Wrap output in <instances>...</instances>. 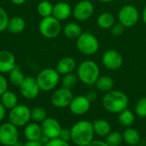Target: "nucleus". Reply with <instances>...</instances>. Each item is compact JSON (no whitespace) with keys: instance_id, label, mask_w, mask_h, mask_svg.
<instances>
[{"instance_id":"f257e3e1","label":"nucleus","mask_w":146,"mask_h":146,"mask_svg":"<svg viewBox=\"0 0 146 146\" xmlns=\"http://www.w3.org/2000/svg\"><path fill=\"white\" fill-rule=\"evenodd\" d=\"M128 104V97L119 90H111L106 92L102 99L104 109L112 114H120L127 109Z\"/></svg>"},{"instance_id":"f03ea898","label":"nucleus","mask_w":146,"mask_h":146,"mask_svg":"<svg viewBox=\"0 0 146 146\" xmlns=\"http://www.w3.org/2000/svg\"><path fill=\"white\" fill-rule=\"evenodd\" d=\"M92 122L82 120L79 121L71 127V141L76 146H86L94 139Z\"/></svg>"},{"instance_id":"7ed1b4c3","label":"nucleus","mask_w":146,"mask_h":146,"mask_svg":"<svg viewBox=\"0 0 146 146\" xmlns=\"http://www.w3.org/2000/svg\"><path fill=\"white\" fill-rule=\"evenodd\" d=\"M77 76L78 79L85 85H95L100 76V69L98 63L92 60L83 61L78 66Z\"/></svg>"},{"instance_id":"20e7f679","label":"nucleus","mask_w":146,"mask_h":146,"mask_svg":"<svg viewBox=\"0 0 146 146\" xmlns=\"http://www.w3.org/2000/svg\"><path fill=\"white\" fill-rule=\"evenodd\" d=\"M38 85L40 91L50 92L54 90L60 82V74L58 72L51 68L42 69L36 76Z\"/></svg>"},{"instance_id":"39448f33","label":"nucleus","mask_w":146,"mask_h":146,"mask_svg":"<svg viewBox=\"0 0 146 146\" xmlns=\"http://www.w3.org/2000/svg\"><path fill=\"white\" fill-rule=\"evenodd\" d=\"M78 50L86 56H92L97 53L99 49V41L97 37L90 32H83L76 39Z\"/></svg>"},{"instance_id":"423d86ee","label":"nucleus","mask_w":146,"mask_h":146,"mask_svg":"<svg viewBox=\"0 0 146 146\" xmlns=\"http://www.w3.org/2000/svg\"><path fill=\"white\" fill-rule=\"evenodd\" d=\"M9 121L17 127H25L30 122L31 110L25 104H17L9 112Z\"/></svg>"},{"instance_id":"0eeeda50","label":"nucleus","mask_w":146,"mask_h":146,"mask_svg":"<svg viewBox=\"0 0 146 146\" xmlns=\"http://www.w3.org/2000/svg\"><path fill=\"white\" fill-rule=\"evenodd\" d=\"M38 30L42 36H44V38H56L62 31L61 21L52 15L42 18L38 24Z\"/></svg>"},{"instance_id":"6e6552de","label":"nucleus","mask_w":146,"mask_h":146,"mask_svg":"<svg viewBox=\"0 0 146 146\" xmlns=\"http://www.w3.org/2000/svg\"><path fill=\"white\" fill-rule=\"evenodd\" d=\"M19 130L11 122H4L0 125V145L12 146L19 141Z\"/></svg>"},{"instance_id":"1a4fd4ad","label":"nucleus","mask_w":146,"mask_h":146,"mask_svg":"<svg viewBox=\"0 0 146 146\" xmlns=\"http://www.w3.org/2000/svg\"><path fill=\"white\" fill-rule=\"evenodd\" d=\"M139 20V9L132 4L124 5L118 13V21L126 28L135 26Z\"/></svg>"},{"instance_id":"9d476101","label":"nucleus","mask_w":146,"mask_h":146,"mask_svg":"<svg viewBox=\"0 0 146 146\" xmlns=\"http://www.w3.org/2000/svg\"><path fill=\"white\" fill-rule=\"evenodd\" d=\"M74 98L72 91L64 87H61L54 91L50 97L51 104L57 109L68 108Z\"/></svg>"},{"instance_id":"9b49d317","label":"nucleus","mask_w":146,"mask_h":146,"mask_svg":"<svg viewBox=\"0 0 146 146\" xmlns=\"http://www.w3.org/2000/svg\"><path fill=\"white\" fill-rule=\"evenodd\" d=\"M19 88L21 96L28 100L36 98L40 92L36 78L32 76H27Z\"/></svg>"},{"instance_id":"f8f14e48","label":"nucleus","mask_w":146,"mask_h":146,"mask_svg":"<svg viewBox=\"0 0 146 146\" xmlns=\"http://www.w3.org/2000/svg\"><path fill=\"white\" fill-rule=\"evenodd\" d=\"M94 12V6L89 0H81L78 2L73 9V15L79 21L88 20Z\"/></svg>"},{"instance_id":"ddd939ff","label":"nucleus","mask_w":146,"mask_h":146,"mask_svg":"<svg viewBox=\"0 0 146 146\" xmlns=\"http://www.w3.org/2000/svg\"><path fill=\"white\" fill-rule=\"evenodd\" d=\"M103 65L110 70H117L123 65V57L121 54L115 50H106L102 56Z\"/></svg>"},{"instance_id":"4468645a","label":"nucleus","mask_w":146,"mask_h":146,"mask_svg":"<svg viewBox=\"0 0 146 146\" xmlns=\"http://www.w3.org/2000/svg\"><path fill=\"white\" fill-rule=\"evenodd\" d=\"M43 135L49 139L59 138L62 126L60 122L53 117H47L42 123H40Z\"/></svg>"},{"instance_id":"2eb2a0df","label":"nucleus","mask_w":146,"mask_h":146,"mask_svg":"<svg viewBox=\"0 0 146 146\" xmlns=\"http://www.w3.org/2000/svg\"><path fill=\"white\" fill-rule=\"evenodd\" d=\"M68 108L73 115H83L90 110L91 101L84 95L76 96L72 99Z\"/></svg>"},{"instance_id":"dca6fc26","label":"nucleus","mask_w":146,"mask_h":146,"mask_svg":"<svg viewBox=\"0 0 146 146\" xmlns=\"http://www.w3.org/2000/svg\"><path fill=\"white\" fill-rule=\"evenodd\" d=\"M15 66V57L13 53L6 50H0V74L9 73Z\"/></svg>"},{"instance_id":"f3484780","label":"nucleus","mask_w":146,"mask_h":146,"mask_svg":"<svg viewBox=\"0 0 146 146\" xmlns=\"http://www.w3.org/2000/svg\"><path fill=\"white\" fill-rule=\"evenodd\" d=\"M73 9L71 6L64 1L58 2L55 5H53V11L52 16H54L58 21H64L67 20L72 14Z\"/></svg>"},{"instance_id":"a211bd4d","label":"nucleus","mask_w":146,"mask_h":146,"mask_svg":"<svg viewBox=\"0 0 146 146\" xmlns=\"http://www.w3.org/2000/svg\"><path fill=\"white\" fill-rule=\"evenodd\" d=\"M76 68V62L71 56H64L60 59L56 64V70L60 75H65L70 73Z\"/></svg>"},{"instance_id":"6ab92c4d","label":"nucleus","mask_w":146,"mask_h":146,"mask_svg":"<svg viewBox=\"0 0 146 146\" xmlns=\"http://www.w3.org/2000/svg\"><path fill=\"white\" fill-rule=\"evenodd\" d=\"M24 137L27 140H40L43 136L41 126L37 122H29L24 127Z\"/></svg>"},{"instance_id":"aec40b11","label":"nucleus","mask_w":146,"mask_h":146,"mask_svg":"<svg viewBox=\"0 0 146 146\" xmlns=\"http://www.w3.org/2000/svg\"><path fill=\"white\" fill-rule=\"evenodd\" d=\"M92 126L95 135L101 138H105L112 131L110 122L104 119H96L92 122Z\"/></svg>"},{"instance_id":"412c9836","label":"nucleus","mask_w":146,"mask_h":146,"mask_svg":"<svg viewBox=\"0 0 146 146\" xmlns=\"http://www.w3.org/2000/svg\"><path fill=\"white\" fill-rule=\"evenodd\" d=\"M123 142L130 146H137L140 142V134L139 131L132 127H127L122 133Z\"/></svg>"},{"instance_id":"4be33fe9","label":"nucleus","mask_w":146,"mask_h":146,"mask_svg":"<svg viewBox=\"0 0 146 146\" xmlns=\"http://www.w3.org/2000/svg\"><path fill=\"white\" fill-rule=\"evenodd\" d=\"M26 27V21L22 17L15 16L9 20L7 30L12 34H20Z\"/></svg>"},{"instance_id":"5701e85b","label":"nucleus","mask_w":146,"mask_h":146,"mask_svg":"<svg viewBox=\"0 0 146 146\" xmlns=\"http://www.w3.org/2000/svg\"><path fill=\"white\" fill-rule=\"evenodd\" d=\"M115 82L114 80L109 75H100L95 83L96 88L102 92H108L113 90Z\"/></svg>"},{"instance_id":"b1692460","label":"nucleus","mask_w":146,"mask_h":146,"mask_svg":"<svg viewBox=\"0 0 146 146\" xmlns=\"http://www.w3.org/2000/svg\"><path fill=\"white\" fill-rule=\"evenodd\" d=\"M0 102L6 110H9L19 104L17 95L11 91H6L3 94H2L0 96Z\"/></svg>"},{"instance_id":"393cba45","label":"nucleus","mask_w":146,"mask_h":146,"mask_svg":"<svg viewBox=\"0 0 146 146\" xmlns=\"http://www.w3.org/2000/svg\"><path fill=\"white\" fill-rule=\"evenodd\" d=\"M115 23V16L110 12H103L97 19V24L102 29H110Z\"/></svg>"},{"instance_id":"a878e982","label":"nucleus","mask_w":146,"mask_h":146,"mask_svg":"<svg viewBox=\"0 0 146 146\" xmlns=\"http://www.w3.org/2000/svg\"><path fill=\"white\" fill-rule=\"evenodd\" d=\"M83 33L81 27L76 22H69L63 28L64 35L70 39H77Z\"/></svg>"},{"instance_id":"bb28decb","label":"nucleus","mask_w":146,"mask_h":146,"mask_svg":"<svg viewBox=\"0 0 146 146\" xmlns=\"http://www.w3.org/2000/svg\"><path fill=\"white\" fill-rule=\"evenodd\" d=\"M118 121L121 127L125 128L130 127L135 122V114L132 110L127 109L118 114Z\"/></svg>"},{"instance_id":"cd10ccee","label":"nucleus","mask_w":146,"mask_h":146,"mask_svg":"<svg viewBox=\"0 0 146 146\" xmlns=\"http://www.w3.org/2000/svg\"><path fill=\"white\" fill-rule=\"evenodd\" d=\"M26 76L21 70L18 66H15L9 73V82L15 86H20L23 80H25Z\"/></svg>"},{"instance_id":"c85d7f7f","label":"nucleus","mask_w":146,"mask_h":146,"mask_svg":"<svg viewBox=\"0 0 146 146\" xmlns=\"http://www.w3.org/2000/svg\"><path fill=\"white\" fill-rule=\"evenodd\" d=\"M37 11H38V14L42 18L51 16L52 11H53V4L47 0L41 1L38 3Z\"/></svg>"},{"instance_id":"c756f323","label":"nucleus","mask_w":146,"mask_h":146,"mask_svg":"<svg viewBox=\"0 0 146 146\" xmlns=\"http://www.w3.org/2000/svg\"><path fill=\"white\" fill-rule=\"evenodd\" d=\"M47 117V111L43 107L36 106L31 110V119L34 122L42 123Z\"/></svg>"},{"instance_id":"7c9ffc66","label":"nucleus","mask_w":146,"mask_h":146,"mask_svg":"<svg viewBox=\"0 0 146 146\" xmlns=\"http://www.w3.org/2000/svg\"><path fill=\"white\" fill-rule=\"evenodd\" d=\"M105 142L109 146H120L123 142L122 133L118 131H111L105 137Z\"/></svg>"},{"instance_id":"2f4dec72","label":"nucleus","mask_w":146,"mask_h":146,"mask_svg":"<svg viewBox=\"0 0 146 146\" xmlns=\"http://www.w3.org/2000/svg\"><path fill=\"white\" fill-rule=\"evenodd\" d=\"M78 76L74 74L73 73L63 75V77L62 78V86L64 88L72 90L73 88L75 87L77 82H78Z\"/></svg>"},{"instance_id":"473e14b6","label":"nucleus","mask_w":146,"mask_h":146,"mask_svg":"<svg viewBox=\"0 0 146 146\" xmlns=\"http://www.w3.org/2000/svg\"><path fill=\"white\" fill-rule=\"evenodd\" d=\"M134 114L140 118H146V97L137 101L134 107Z\"/></svg>"},{"instance_id":"72a5a7b5","label":"nucleus","mask_w":146,"mask_h":146,"mask_svg":"<svg viewBox=\"0 0 146 146\" xmlns=\"http://www.w3.org/2000/svg\"><path fill=\"white\" fill-rule=\"evenodd\" d=\"M9 16L6 10L0 6V32H3L7 29V26L9 23Z\"/></svg>"},{"instance_id":"f704fd0d","label":"nucleus","mask_w":146,"mask_h":146,"mask_svg":"<svg viewBox=\"0 0 146 146\" xmlns=\"http://www.w3.org/2000/svg\"><path fill=\"white\" fill-rule=\"evenodd\" d=\"M125 29L126 27L120 22H117V23H115L113 25V27L110 28V31H111V33L115 36V37H119V36H121L124 32H125Z\"/></svg>"},{"instance_id":"c9c22d12","label":"nucleus","mask_w":146,"mask_h":146,"mask_svg":"<svg viewBox=\"0 0 146 146\" xmlns=\"http://www.w3.org/2000/svg\"><path fill=\"white\" fill-rule=\"evenodd\" d=\"M44 146H70L68 142L63 141L59 138L50 139L46 144H44Z\"/></svg>"},{"instance_id":"e433bc0d","label":"nucleus","mask_w":146,"mask_h":146,"mask_svg":"<svg viewBox=\"0 0 146 146\" xmlns=\"http://www.w3.org/2000/svg\"><path fill=\"white\" fill-rule=\"evenodd\" d=\"M59 139L69 143V141H71V129L62 128L60 135H59Z\"/></svg>"},{"instance_id":"4c0bfd02","label":"nucleus","mask_w":146,"mask_h":146,"mask_svg":"<svg viewBox=\"0 0 146 146\" xmlns=\"http://www.w3.org/2000/svg\"><path fill=\"white\" fill-rule=\"evenodd\" d=\"M6 91H8V80L2 74H0V96Z\"/></svg>"},{"instance_id":"58836bf2","label":"nucleus","mask_w":146,"mask_h":146,"mask_svg":"<svg viewBox=\"0 0 146 146\" xmlns=\"http://www.w3.org/2000/svg\"><path fill=\"white\" fill-rule=\"evenodd\" d=\"M86 97L91 101V103L92 102H94L96 99H97V98H98V93H97V92L96 91H89L88 92H87V94L86 95Z\"/></svg>"},{"instance_id":"ea45409f","label":"nucleus","mask_w":146,"mask_h":146,"mask_svg":"<svg viewBox=\"0 0 146 146\" xmlns=\"http://www.w3.org/2000/svg\"><path fill=\"white\" fill-rule=\"evenodd\" d=\"M86 146H109L107 144H106V142L105 141H104V140H95V139H93L90 144H88Z\"/></svg>"},{"instance_id":"a19ab883","label":"nucleus","mask_w":146,"mask_h":146,"mask_svg":"<svg viewBox=\"0 0 146 146\" xmlns=\"http://www.w3.org/2000/svg\"><path fill=\"white\" fill-rule=\"evenodd\" d=\"M23 146H44V145L39 140H27Z\"/></svg>"},{"instance_id":"79ce46f5","label":"nucleus","mask_w":146,"mask_h":146,"mask_svg":"<svg viewBox=\"0 0 146 146\" xmlns=\"http://www.w3.org/2000/svg\"><path fill=\"white\" fill-rule=\"evenodd\" d=\"M6 110H7L4 108V106L0 102V122H2L4 120V118L6 116Z\"/></svg>"},{"instance_id":"37998d69","label":"nucleus","mask_w":146,"mask_h":146,"mask_svg":"<svg viewBox=\"0 0 146 146\" xmlns=\"http://www.w3.org/2000/svg\"><path fill=\"white\" fill-rule=\"evenodd\" d=\"M13 3L16 4V5H21L23 4L27 0H10Z\"/></svg>"},{"instance_id":"c03bdc74","label":"nucleus","mask_w":146,"mask_h":146,"mask_svg":"<svg viewBox=\"0 0 146 146\" xmlns=\"http://www.w3.org/2000/svg\"><path fill=\"white\" fill-rule=\"evenodd\" d=\"M142 20H143V22L146 25V5L145 6L143 12H142Z\"/></svg>"},{"instance_id":"a18cd8bd","label":"nucleus","mask_w":146,"mask_h":146,"mask_svg":"<svg viewBox=\"0 0 146 146\" xmlns=\"http://www.w3.org/2000/svg\"><path fill=\"white\" fill-rule=\"evenodd\" d=\"M98 1H100L102 3H110V2H113L115 0H98Z\"/></svg>"},{"instance_id":"49530a36","label":"nucleus","mask_w":146,"mask_h":146,"mask_svg":"<svg viewBox=\"0 0 146 146\" xmlns=\"http://www.w3.org/2000/svg\"><path fill=\"white\" fill-rule=\"evenodd\" d=\"M12 146H23V144L18 141L17 143H15V145H12Z\"/></svg>"},{"instance_id":"de8ad7c7","label":"nucleus","mask_w":146,"mask_h":146,"mask_svg":"<svg viewBox=\"0 0 146 146\" xmlns=\"http://www.w3.org/2000/svg\"><path fill=\"white\" fill-rule=\"evenodd\" d=\"M137 146H145V145H138Z\"/></svg>"},{"instance_id":"09e8293b","label":"nucleus","mask_w":146,"mask_h":146,"mask_svg":"<svg viewBox=\"0 0 146 146\" xmlns=\"http://www.w3.org/2000/svg\"><path fill=\"white\" fill-rule=\"evenodd\" d=\"M124 1H130V0H124Z\"/></svg>"},{"instance_id":"8fccbe9b","label":"nucleus","mask_w":146,"mask_h":146,"mask_svg":"<svg viewBox=\"0 0 146 146\" xmlns=\"http://www.w3.org/2000/svg\"><path fill=\"white\" fill-rule=\"evenodd\" d=\"M0 146H1V145H0Z\"/></svg>"}]
</instances>
